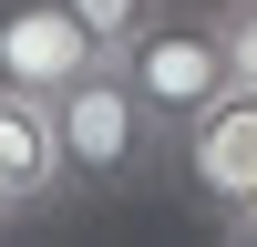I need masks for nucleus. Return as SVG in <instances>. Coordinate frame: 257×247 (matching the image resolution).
I'll list each match as a JSON object with an SVG mask.
<instances>
[{"label":"nucleus","mask_w":257,"mask_h":247,"mask_svg":"<svg viewBox=\"0 0 257 247\" xmlns=\"http://www.w3.org/2000/svg\"><path fill=\"white\" fill-rule=\"evenodd\" d=\"M155 185H165L175 206H196L206 226H226V216L257 196V93H247V82H226L196 124L165 134V175H155Z\"/></svg>","instance_id":"nucleus-3"},{"label":"nucleus","mask_w":257,"mask_h":247,"mask_svg":"<svg viewBox=\"0 0 257 247\" xmlns=\"http://www.w3.org/2000/svg\"><path fill=\"white\" fill-rule=\"evenodd\" d=\"M72 11H82V31H93V41H103V52H123V41H134V31H144V21H155V11H165V0H72Z\"/></svg>","instance_id":"nucleus-6"},{"label":"nucleus","mask_w":257,"mask_h":247,"mask_svg":"<svg viewBox=\"0 0 257 247\" xmlns=\"http://www.w3.org/2000/svg\"><path fill=\"white\" fill-rule=\"evenodd\" d=\"M62 113V165H72V196H134L165 175V134L144 113V93L123 82V62H93L52 93Z\"/></svg>","instance_id":"nucleus-1"},{"label":"nucleus","mask_w":257,"mask_h":247,"mask_svg":"<svg viewBox=\"0 0 257 247\" xmlns=\"http://www.w3.org/2000/svg\"><path fill=\"white\" fill-rule=\"evenodd\" d=\"M0 185H11L21 216L72 206V165H62V113H52V93L0 82Z\"/></svg>","instance_id":"nucleus-5"},{"label":"nucleus","mask_w":257,"mask_h":247,"mask_svg":"<svg viewBox=\"0 0 257 247\" xmlns=\"http://www.w3.org/2000/svg\"><path fill=\"white\" fill-rule=\"evenodd\" d=\"M123 82L144 93V113H155V134H175V124H196L206 103L237 82V62H226V31L216 11H185V0H165L155 21H144L134 41H123Z\"/></svg>","instance_id":"nucleus-2"},{"label":"nucleus","mask_w":257,"mask_h":247,"mask_svg":"<svg viewBox=\"0 0 257 247\" xmlns=\"http://www.w3.org/2000/svg\"><path fill=\"white\" fill-rule=\"evenodd\" d=\"M216 31H226V62H237V82L257 93V0H216Z\"/></svg>","instance_id":"nucleus-7"},{"label":"nucleus","mask_w":257,"mask_h":247,"mask_svg":"<svg viewBox=\"0 0 257 247\" xmlns=\"http://www.w3.org/2000/svg\"><path fill=\"white\" fill-rule=\"evenodd\" d=\"M93 62H113V52L82 31L72 0H0V82H21V93H62V82L93 72Z\"/></svg>","instance_id":"nucleus-4"},{"label":"nucleus","mask_w":257,"mask_h":247,"mask_svg":"<svg viewBox=\"0 0 257 247\" xmlns=\"http://www.w3.org/2000/svg\"><path fill=\"white\" fill-rule=\"evenodd\" d=\"M226 237H237V247H257V196L237 206V216H226Z\"/></svg>","instance_id":"nucleus-8"}]
</instances>
